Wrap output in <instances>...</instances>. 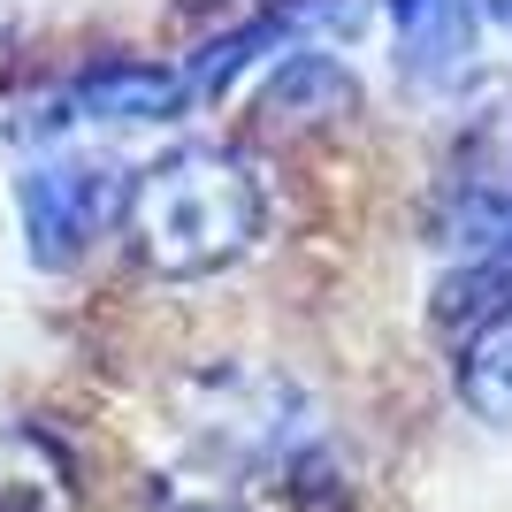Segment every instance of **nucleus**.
<instances>
[{
  "label": "nucleus",
  "mask_w": 512,
  "mask_h": 512,
  "mask_svg": "<svg viewBox=\"0 0 512 512\" xmlns=\"http://www.w3.org/2000/svg\"><path fill=\"white\" fill-rule=\"evenodd\" d=\"M123 222L153 276L192 283V276H222L230 260L253 253L268 199H260V176L230 146H176L130 176Z\"/></svg>",
  "instance_id": "nucleus-1"
},
{
  "label": "nucleus",
  "mask_w": 512,
  "mask_h": 512,
  "mask_svg": "<svg viewBox=\"0 0 512 512\" xmlns=\"http://www.w3.org/2000/svg\"><path fill=\"white\" fill-rule=\"evenodd\" d=\"M130 207V169L107 153L77 146V130L39 138V153L16 169V222H23V253L31 268L62 276L100 245Z\"/></svg>",
  "instance_id": "nucleus-2"
},
{
  "label": "nucleus",
  "mask_w": 512,
  "mask_h": 512,
  "mask_svg": "<svg viewBox=\"0 0 512 512\" xmlns=\"http://www.w3.org/2000/svg\"><path fill=\"white\" fill-rule=\"evenodd\" d=\"M505 222H512V77L482 69L459 85V123H451L444 184H436V237L467 253Z\"/></svg>",
  "instance_id": "nucleus-3"
},
{
  "label": "nucleus",
  "mask_w": 512,
  "mask_h": 512,
  "mask_svg": "<svg viewBox=\"0 0 512 512\" xmlns=\"http://www.w3.org/2000/svg\"><path fill=\"white\" fill-rule=\"evenodd\" d=\"M390 23V62L413 92H459L474 77L482 0H375Z\"/></svg>",
  "instance_id": "nucleus-4"
},
{
  "label": "nucleus",
  "mask_w": 512,
  "mask_h": 512,
  "mask_svg": "<svg viewBox=\"0 0 512 512\" xmlns=\"http://www.w3.org/2000/svg\"><path fill=\"white\" fill-rule=\"evenodd\" d=\"M184 100H192V85H184V69H161V62H138V54H107V62L77 69L69 77V92L54 107H62V123L77 130H146V123H176L184 115Z\"/></svg>",
  "instance_id": "nucleus-5"
},
{
  "label": "nucleus",
  "mask_w": 512,
  "mask_h": 512,
  "mask_svg": "<svg viewBox=\"0 0 512 512\" xmlns=\"http://www.w3.org/2000/svg\"><path fill=\"white\" fill-rule=\"evenodd\" d=\"M360 107V77L344 69V54L329 46H291L268 62V85H260V115L276 130H321V123H344Z\"/></svg>",
  "instance_id": "nucleus-6"
},
{
  "label": "nucleus",
  "mask_w": 512,
  "mask_h": 512,
  "mask_svg": "<svg viewBox=\"0 0 512 512\" xmlns=\"http://www.w3.org/2000/svg\"><path fill=\"white\" fill-rule=\"evenodd\" d=\"M451 383H459V406H467L474 421L512 428V306H497L490 321H474L467 337H459Z\"/></svg>",
  "instance_id": "nucleus-7"
},
{
  "label": "nucleus",
  "mask_w": 512,
  "mask_h": 512,
  "mask_svg": "<svg viewBox=\"0 0 512 512\" xmlns=\"http://www.w3.org/2000/svg\"><path fill=\"white\" fill-rule=\"evenodd\" d=\"M497 306H512V222L490 230L482 245H467L459 268L436 283V321H444V329H474V321H490Z\"/></svg>",
  "instance_id": "nucleus-8"
},
{
  "label": "nucleus",
  "mask_w": 512,
  "mask_h": 512,
  "mask_svg": "<svg viewBox=\"0 0 512 512\" xmlns=\"http://www.w3.org/2000/svg\"><path fill=\"white\" fill-rule=\"evenodd\" d=\"M482 16H490V23H505V31H512V0H482Z\"/></svg>",
  "instance_id": "nucleus-9"
}]
</instances>
